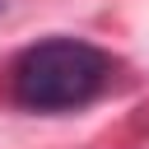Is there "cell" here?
<instances>
[{
  "mask_svg": "<svg viewBox=\"0 0 149 149\" xmlns=\"http://www.w3.org/2000/svg\"><path fill=\"white\" fill-rule=\"evenodd\" d=\"M107 84H112V56L79 37L37 42L9 70L14 102L28 112H74L93 102Z\"/></svg>",
  "mask_w": 149,
  "mask_h": 149,
  "instance_id": "6da1fadb",
  "label": "cell"
}]
</instances>
